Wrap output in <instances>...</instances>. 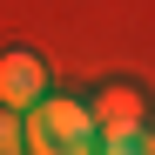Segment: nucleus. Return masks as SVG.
Instances as JSON below:
<instances>
[{"instance_id": "1", "label": "nucleus", "mask_w": 155, "mask_h": 155, "mask_svg": "<svg viewBox=\"0 0 155 155\" xmlns=\"http://www.w3.org/2000/svg\"><path fill=\"white\" fill-rule=\"evenodd\" d=\"M94 142H101V121L88 101L47 94L27 108V155H94Z\"/></svg>"}, {"instance_id": "2", "label": "nucleus", "mask_w": 155, "mask_h": 155, "mask_svg": "<svg viewBox=\"0 0 155 155\" xmlns=\"http://www.w3.org/2000/svg\"><path fill=\"white\" fill-rule=\"evenodd\" d=\"M34 101H47V61L27 54V47H7L0 54V108L27 115Z\"/></svg>"}, {"instance_id": "3", "label": "nucleus", "mask_w": 155, "mask_h": 155, "mask_svg": "<svg viewBox=\"0 0 155 155\" xmlns=\"http://www.w3.org/2000/svg\"><path fill=\"white\" fill-rule=\"evenodd\" d=\"M94 121H101V142H115V135H148V94H142V88H101V94H94Z\"/></svg>"}, {"instance_id": "4", "label": "nucleus", "mask_w": 155, "mask_h": 155, "mask_svg": "<svg viewBox=\"0 0 155 155\" xmlns=\"http://www.w3.org/2000/svg\"><path fill=\"white\" fill-rule=\"evenodd\" d=\"M0 155H27V128L14 108H0Z\"/></svg>"}, {"instance_id": "5", "label": "nucleus", "mask_w": 155, "mask_h": 155, "mask_svg": "<svg viewBox=\"0 0 155 155\" xmlns=\"http://www.w3.org/2000/svg\"><path fill=\"white\" fill-rule=\"evenodd\" d=\"M101 155H155V135H115L101 142Z\"/></svg>"}]
</instances>
